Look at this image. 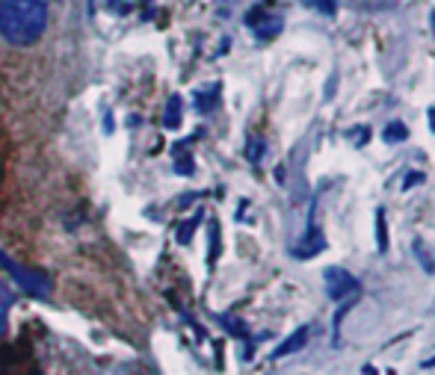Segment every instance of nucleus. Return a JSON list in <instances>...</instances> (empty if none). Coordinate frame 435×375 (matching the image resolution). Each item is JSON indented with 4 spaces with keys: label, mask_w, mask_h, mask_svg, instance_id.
Instances as JSON below:
<instances>
[{
    "label": "nucleus",
    "mask_w": 435,
    "mask_h": 375,
    "mask_svg": "<svg viewBox=\"0 0 435 375\" xmlns=\"http://www.w3.org/2000/svg\"><path fill=\"white\" fill-rule=\"evenodd\" d=\"M47 30L45 0H0V36L15 47H30Z\"/></svg>",
    "instance_id": "nucleus-1"
},
{
    "label": "nucleus",
    "mask_w": 435,
    "mask_h": 375,
    "mask_svg": "<svg viewBox=\"0 0 435 375\" xmlns=\"http://www.w3.org/2000/svg\"><path fill=\"white\" fill-rule=\"evenodd\" d=\"M0 266L12 275V278L21 284V287L27 290V293H33V295H47V287H51V281H47V275L45 272H39V269H27V266H21V263H15L12 258H6L3 251H0Z\"/></svg>",
    "instance_id": "nucleus-2"
},
{
    "label": "nucleus",
    "mask_w": 435,
    "mask_h": 375,
    "mask_svg": "<svg viewBox=\"0 0 435 375\" xmlns=\"http://www.w3.org/2000/svg\"><path fill=\"white\" fill-rule=\"evenodd\" d=\"M323 281H326V293H329V299H335V302L347 299V295H355L361 290L359 278H355L352 272L343 269V266H326Z\"/></svg>",
    "instance_id": "nucleus-3"
},
{
    "label": "nucleus",
    "mask_w": 435,
    "mask_h": 375,
    "mask_svg": "<svg viewBox=\"0 0 435 375\" xmlns=\"http://www.w3.org/2000/svg\"><path fill=\"white\" fill-rule=\"evenodd\" d=\"M246 24H249V30L255 33V38H261V42H266V38L279 36L282 33V15H273L266 12V6H255L249 15H246Z\"/></svg>",
    "instance_id": "nucleus-4"
},
{
    "label": "nucleus",
    "mask_w": 435,
    "mask_h": 375,
    "mask_svg": "<svg viewBox=\"0 0 435 375\" xmlns=\"http://www.w3.org/2000/svg\"><path fill=\"white\" fill-rule=\"evenodd\" d=\"M326 249V234L317 228V222L311 219L308 225V231H305V236L299 240V245L293 249V258H299V260H311V258H317V254Z\"/></svg>",
    "instance_id": "nucleus-5"
},
{
    "label": "nucleus",
    "mask_w": 435,
    "mask_h": 375,
    "mask_svg": "<svg viewBox=\"0 0 435 375\" xmlns=\"http://www.w3.org/2000/svg\"><path fill=\"white\" fill-rule=\"evenodd\" d=\"M308 337H311V325H299V328H296L288 340H282L279 346L273 349L270 358H273V361H282V358H288V354L299 352V349L305 346V343H308Z\"/></svg>",
    "instance_id": "nucleus-6"
},
{
    "label": "nucleus",
    "mask_w": 435,
    "mask_h": 375,
    "mask_svg": "<svg viewBox=\"0 0 435 375\" xmlns=\"http://www.w3.org/2000/svg\"><path fill=\"white\" fill-rule=\"evenodd\" d=\"M382 139L388 142V145H397V142H406L409 139V127L403 124V122H391L388 127L382 130Z\"/></svg>",
    "instance_id": "nucleus-7"
},
{
    "label": "nucleus",
    "mask_w": 435,
    "mask_h": 375,
    "mask_svg": "<svg viewBox=\"0 0 435 375\" xmlns=\"http://www.w3.org/2000/svg\"><path fill=\"white\" fill-rule=\"evenodd\" d=\"M163 124H166V127H178V124H181V98H178V95H172L169 104H166Z\"/></svg>",
    "instance_id": "nucleus-8"
},
{
    "label": "nucleus",
    "mask_w": 435,
    "mask_h": 375,
    "mask_svg": "<svg viewBox=\"0 0 435 375\" xmlns=\"http://www.w3.org/2000/svg\"><path fill=\"white\" fill-rule=\"evenodd\" d=\"M412 249H414V254H418V260L423 263V269L435 275V251H429V249H427V245H423L421 240H414V245H412Z\"/></svg>",
    "instance_id": "nucleus-9"
},
{
    "label": "nucleus",
    "mask_w": 435,
    "mask_h": 375,
    "mask_svg": "<svg viewBox=\"0 0 435 375\" xmlns=\"http://www.w3.org/2000/svg\"><path fill=\"white\" fill-rule=\"evenodd\" d=\"M376 249L388 251V228H385V210H376Z\"/></svg>",
    "instance_id": "nucleus-10"
},
{
    "label": "nucleus",
    "mask_w": 435,
    "mask_h": 375,
    "mask_svg": "<svg viewBox=\"0 0 435 375\" xmlns=\"http://www.w3.org/2000/svg\"><path fill=\"white\" fill-rule=\"evenodd\" d=\"M311 9H317V12H323V15H335L338 12V0H305Z\"/></svg>",
    "instance_id": "nucleus-11"
},
{
    "label": "nucleus",
    "mask_w": 435,
    "mask_h": 375,
    "mask_svg": "<svg viewBox=\"0 0 435 375\" xmlns=\"http://www.w3.org/2000/svg\"><path fill=\"white\" fill-rule=\"evenodd\" d=\"M246 157H249L252 163H261V157H264V142L255 136V139H249V148H246Z\"/></svg>",
    "instance_id": "nucleus-12"
},
{
    "label": "nucleus",
    "mask_w": 435,
    "mask_h": 375,
    "mask_svg": "<svg viewBox=\"0 0 435 375\" xmlns=\"http://www.w3.org/2000/svg\"><path fill=\"white\" fill-rule=\"evenodd\" d=\"M195 225H199V216H193L190 222H184V225H181V231H178V240H181V242H190V236H193V231H195Z\"/></svg>",
    "instance_id": "nucleus-13"
},
{
    "label": "nucleus",
    "mask_w": 435,
    "mask_h": 375,
    "mask_svg": "<svg viewBox=\"0 0 435 375\" xmlns=\"http://www.w3.org/2000/svg\"><path fill=\"white\" fill-rule=\"evenodd\" d=\"M347 136H350V139L355 142V145H364V142H368L370 139V130H368V127H359V130H347Z\"/></svg>",
    "instance_id": "nucleus-14"
},
{
    "label": "nucleus",
    "mask_w": 435,
    "mask_h": 375,
    "mask_svg": "<svg viewBox=\"0 0 435 375\" xmlns=\"http://www.w3.org/2000/svg\"><path fill=\"white\" fill-rule=\"evenodd\" d=\"M9 302H12V295H9V290H0V322L6 319V308Z\"/></svg>",
    "instance_id": "nucleus-15"
},
{
    "label": "nucleus",
    "mask_w": 435,
    "mask_h": 375,
    "mask_svg": "<svg viewBox=\"0 0 435 375\" xmlns=\"http://www.w3.org/2000/svg\"><path fill=\"white\" fill-rule=\"evenodd\" d=\"M418 183H423V174L421 172H409L406 174V183H403V190H412V186H418Z\"/></svg>",
    "instance_id": "nucleus-16"
},
{
    "label": "nucleus",
    "mask_w": 435,
    "mask_h": 375,
    "mask_svg": "<svg viewBox=\"0 0 435 375\" xmlns=\"http://www.w3.org/2000/svg\"><path fill=\"white\" fill-rule=\"evenodd\" d=\"M427 115H429V127H432V133H435V106H429Z\"/></svg>",
    "instance_id": "nucleus-17"
},
{
    "label": "nucleus",
    "mask_w": 435,
    "mask_h": 375,
    "mask_svg": "<svg viewBox=\"0 0 435 375\" xmlns=\"http://www.w3.org/2000/svg\"><path fill=\"white\" fill-rule=\"evenodd\" d=\"M423 367H435V358H429V361H423Z\"/></svg>",
    "instance_id": "nucleus-18"
},
{
    "label": "nucleus",
    "mask_w": 435,
    "mask_h": 375,
    "mask_svg": "<svg viewBox=\"0 0 435 375\" xmlns=\"http://www.w3.org/2000/svg\"><path fill=\"white\" fill-rule=\"evenodd\" d=\"M429 21H432V33H435V12L429 15Z\"/></svg>",
    "instance_id": "nucleus-19"
}]
</instances>
